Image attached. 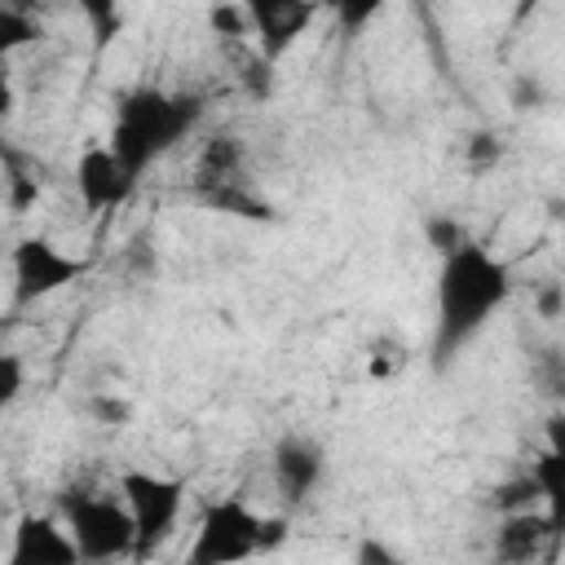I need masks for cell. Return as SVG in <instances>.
<instances>
[{
	"instance_id": "cell-1",
	"label": "cell",
	"mask_w": 565,
	"mask_h": 565,
	"mask_svg": "<svg viewBox=\"0 0 565 565\" xmlns=\"http://www.w3.org/2000/svg\"><path fill=\"white\" fill-rule=\"evenodd\" d=\"M512 296V269L481 243H463L441 256L437 269V322H433V362L446 366Z\"/></svg>"
},
{
	"instance_id": "cell-2",
	"label": "cell",
	"mask_w": 565,
	"mask_h": 565,
	"mask_svg": "<svg viewBox=\"0 0 565 565\" xmlns=\"http://www.w3.org/2000/svg\"><path fill=\"white\" fill-rule=\"evenodd\" d=\"M199 97L190 93H163V88H132L115 106V128H110V150L141 177L154 159H163L177 141L190 137L199 124Z\"/></svg>"
},
{
	"instance_id": "cell-3",
	"label": "cell",
	"mask_w": 565,
	"mask_h": 565,
	"mask_svg": "<svg viewBox=\"0 0 565 565\" xmlns=\"http://www.w3.org/2000/svg\"><path fill=\"white\" fill-rule=\"evenodd\" d=\"M282 539H287V521L260 516L238 494H221V499L203 503L181 565H243V561L269 552Z\"/></svg>"
},
{
	"instance_id": "cell-4",
	"label": "cell",
	"mask_w": 565,
	"mask_h": 565,
	"mask_svg": "<svg viewBox=\"0 0 565 565\" xmlns=\"http://www.w3.org/2000/svg\"><path fill=\"white\" fill-rule=\"evenodd\" d=\"M62 521H66L75 547H79V561H88V565L124 561L137 547V530H132V516H128L124 499L75 490L62 503Z\"/></svg>"
},
{
	"instance_id": "cell-5",
	"label": "cell",
	"mask_w": 565,
	"mask_h": 565,
	"mask_svg": "<svg viewBox=\"0 0 565 565\" xmlns=\"http://www.w3.org/2000/svg\"><path fill=\"white\" fill-rule=\"evenodd\" d=\"M119 499H124V508L132 516V530H137L132 561H146L172 539L185 486L177 477H163V472H150V468H128L119 477Z\"/></svg>"
},
{
	"instance_id": "cell-6",
	"label": "cell",
	"mask_w": 565,
	"mask_h": 565,
	"mask_svg": "<svg viewBox=\"0 0 565 565\" xmlns=\"http://www.w3.org/2000/svg\"><path fill=\"white\" fill-rule=\"evenodd\" d=\"M9 269H13V305H31V300H44V296L79 282L88 274V260L84 256H66L53 238L31 234V238L13 243Z\"/></svg>"
},
{
	"instance_id": "cell-7",
	"label": "cell",
	"mask_w": 565,
	"mask_h": 565,
	"mask_svg": "<svg viewBox=\"0 0 565 565\" xmlns=\"http://www.w3.org/2000/svg\"><path fill=\"white\" fill-rule=\"evenodd\" d=\"M137 190V172L102 141L84 146L79 159H75V194L84 203L88 216H106L115 207H124Z\"/></svg>"
},
{
	"instance_id": "cell-8",
	"label": "cell",
	"mask_w": 565,
	"mask_h": 565,
	"mask_svg": "<svg viewBox=\"0 0 565 565\" xmlns=\"http://www.w3.org/2000/svg\"><path fill=\"white\" fill-rule=\"evenodd\" d=\"M243 9H247V26L256 35V49H260L265 66L278 62L305 35V26L318 18V9L305 4V0H247Z\"/></svg>"
},
{
	"instance_id": "cell-9",
	"label": "cell",
	"mask_w": 565,
	"mask_h": 565,
	"mask_svg": "<svg viewBox=\"0 0 565 565\" xmlns=\"http://www.w3.org/2000/svg\"><path fill=\"white\" fill-rule=\"evenodd\" d=\"M4 565H79V547H75L66 521L31 512L13 525V543H9Z\"/></svg>"
},
{
	"instance_id": "cell-10",
	"label": "cell",
	"mask_w": 565,
	"mask_h": 565,
	"mask_svg": "<svg viewBox=\"0 0 565 565\" xmlns=\"http://www.w3.org/2000/svg\"><path fill=\"white\" fill-rule=\"evenodd\" d=\"M322 468H327L322 446H313L309 437H282L269 450V472H274V486H278V494H282L287 508H300L318 490Z\"/></svg>"
},
{
	"instance_id": "cell-11",
	"label": "cell",
	"mask_w": 565,
	"mask_h": 565,
	"mask_svg": "<svg viewBox=\"0 0 565 565\" xmlns=\"http://www.w3.org/2000/svg\"><path fill=\"white\" fill-rule=\"evenodd\" d=\"M547 543H552V525H547L543 508L503 512L499 525H494V556H499L503 565H525V561H534Z\"/></svg>"
},
{
	"instance_id": "cell-12",
	"label": "cell",
	"mask_w": 565,
	"mask_h": 565,
	"mask_svg": "<svg viewBox=\"0 0 565 565\" xmlns=\"http://www.w3.org/2000/svg\"><path fill=\"white\" fill-rule=\"evenodd\" d=\"M238 181H243V146H238V137H230V132L207 137L203 150H199V163H194V190L207 194V190L238 185Z\"/></svg>"
},
{
	"instance_id": "cell-13",
	"label": "cell",
	"mask_w": 565,
	"mask_h": 565,
	"mask_svg": "<svg viewBox=\"0 0 565 565\" xmlns=\"http://www.w3.org/2000/svg\"><path fill=\"white\" fill-rule=\"evenodd\" d=\"M530 477H534L543 516H547V525H552V539H565V455L539 450L534 463H530Z\"/></svg>"
},
{
	"instance_id": "cell-14",
	"label": "cell",
	"mask_w": 565,
	"mask_h": 565,
	"mask_svg": "<svg viewBox=\"0 0 565 565\" xmlns=\"http://www.w3.org/2000/svg\"><path fill=\"white\" fill-rule=\"evenodd\" d=\"M207 207H216V212H230V216H252V221H269V203L265 199H256L252 190H247V181H238V185H221V190H207V194H199Z\"/></svg>"
},
{
	"instance_id": "cell-15",
	"label": "cell",
	"mask_w": 565,
	"mask_h": 565,
	"mask_svg": "<svg viewBox=\"0 0 565 565\" xmlns=\"http://www.w3.org/2000/svg\"><path fill=\"white\" fill-rule=\"evenodd\" d=\"M424 234H428V247H433L437 256H450L455 247H463V243H468L463 225H459V221H446V216H433V221H424Z\"/></svg>"
},
{
	"instance_id": "cell-16",
	"label": "cell",
	"mask_w": 565,
	"mask_h": 565,
	"mask_svg": "<svg viewBox=\"0 0 565 565\" xmlns=\"http://www.w3.org/2000/svg\"><path fill=\"white\" fill-rule=\"evenodd\" d=\"M353 565H402V552L388 547V543L375 539V534H362V539L353 543Z\"/></svg>"
},
{
	"instance_id": "cell-17",
	"label": "cell",
	"mask_w": 565,
	"mask_h": 565,
	"mask_svg": "<svg viewBox=\"0 0 565 565\" xmlns=\"http://www.w3.org/2000/svg\"><path fill=\"white\" fill-rule=\"evenodd\" d=\"M0 35L13 44V40H31V35H40V26H35V18H26L22 9L0 4Z\"/></svg>"
},
{
	"instance_id": "cell-18",
	"label": "cell",
	"mask_w": 565,
	"mask_h": 565,
	"mask_svg": "<svg viewBox=\"0 0 565 565\" xmlns=\"http://www.w3.org/2000/svg\"><path fill=\"white\" fill-rule=\"evenodd\" d=\"M18 388H22V362H18V353H4L0 358V402H13Z\"/></svg>"
},
{
	"instance_id": "cell-19",
	"label": "cell",
	"mask_w": 565,
	"mask_h": 565,
	"mask_svg": "<svg viewBox=\"0 0 565 565\" xmlns=\"http://www.w3.org/2000/svg\"><path fill=\"white\" fill-rule=\"evenodd\" d=\"M543 450L565 455V411H552V415L543 419Z\"/></svg>"
},
{
	"instance_id": "cell-20",
	"label": "cell",
	"mask_w": 565,
	"mask_h": 565,
	"mask_svg": "<svg viewBox=\"0 0 565 565\" xmlns=\"http://www.w3.org/2000/svg\"><path fill=\"white\" fill-rule=\"evenodd\" d=\"M93 415H97V419H128V406H124V402H106V397H97V402H93Z\"/></svg>"
},
{
	"instance_id": "cell-21",
	"label": "cell",
	"mask_w": 565,
	"mask_h": 565,
	"mask_svg": "<svg viewBox=\"0 0 565 565\" xmlns=\"http://www.w3.org/2000/svg\"><path fill=\"white\" fill-rule=\"evenodd\" d=\"M561 305H565V291H561V287H552V291H543V296H539V309H543L547 318H552Z\"/></svg>"
}]
</instances>
